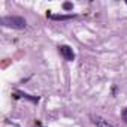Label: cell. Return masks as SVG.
Instances as JSON below:
<instances>
[{
    "label": "cell",
    "mask_w": 127,
    "mask_h": 127,
    "mask_svg": "<svg viewBox=\"0 0 127 127\" xmlns=\"http://www.w3.org/2000/svg\"><path fill=\"white\" fill-rule=\"evenodd\" d=\"M0 23H2L3 26L6 27H11V29H26L27 26V21L23 18V17H17V15H9V17H3L2 20H0Z\"/></svg>",
    "instance_id": "cell-1"
},
{
    "label": "cell",
    "mask_w": 127,
    "mask_h": 127,
    "mask_svg": "<svg viewBox=\"0 0 127 127\" xmlns=\"http://www.w3.org/2000/svg\"><path fill=\"white\" fill-rule=\"evenodd\" d=\"M58 51H60V54L63 55V58H64L66 61H73L75 60V52H73V49L70 46L61 45V46H58Z\"/></svg>",
    "instance_id": "cell-2"
},
{
    "label": "cell",
    "mask_w": 127,
    "mask_h": 127,
    "mask_svg": "<svg viewBox=\"0 0 127 127\" xmlns=\"http://www.w3.org/2000/svg\"><path fill=\"white\" fill-rule=\"evenodd\" d=\"M46 17H48V18H51V20H60V21H64V20H72V18H75L76 15H73V14L58 15V14H51V12H46Z\"/></svg>",
    "instance_id": "cell-3"
},
{
    "label": "cell",
    "mask_w": 127,
    "mask_h": 127,
    "mask_svg": "<svg viewBox=\"0 0 127 127\" xmlns=\"http://www.w3.org/2000/svg\"><path fill=\"white\" fill-rule=\"evenodd\" d=\"M93 123L96 124V127H114L111 123H108V120L102 117H93Z\"/></svg>",
    "instance_id": "cell-4"
},
{
    "label": "cell",
    "mask_w": 127,
    "mask_h": 127,
    "mask_svg": "<svg viewBox=\"0 0 127 127\" xmlns=\"http://www.w3.org/2000/svg\"><path fill=\"white\" fill-rule=\"evenodd\" d=\"M63 9H64V11H72V9H73V3L64 2V3H63Z\"/></svg>",
    "instance_id": "cell-5"
},
{
    "label": "cell",
    "mask_w": 127,
    "mask_h": 127,
    "mask_svg": "<svg viewBox=\"0 0 127 127\" xmlns=\"http://www.w3.org/2000/svg\"><path fill=\"white\" fill-rule=\"evenodd\" d=\"M121 118H123V121L127 124V108H124V109L121 111Z\"/></svg>",
    "instance_id": "cell-6"
},
{
    "label": "cell",
    "mask_w": 127,
    "mask_h": 127,
    "mask_svg": "<svg viewBox=\"0 0 127 127\" xmlns=\"http://www.w3.org/2000/svg\"><path fill=\"white\" fill-rule=\"evenodd\" d=\"M34 127H43V126H42V124H40V123H39V121H37V123H36V124H34Z\"/></svg>",
    "instance_id": "cell-7"
},
{
    "label": "cell",
    "mask_w": 127,
    "mask_h": 127,
    "mask_svg": "<svg viewBox=\"0 0 127 127\" xmlns=\"http://www.w3.org/2000/svg\"><path fill=\"white\" fill-rule=\"evenodd\" d=\"M126 5H127V2H126Z\"/></svg>",
    "instance_id": "cell-8"
}]
</instances>
